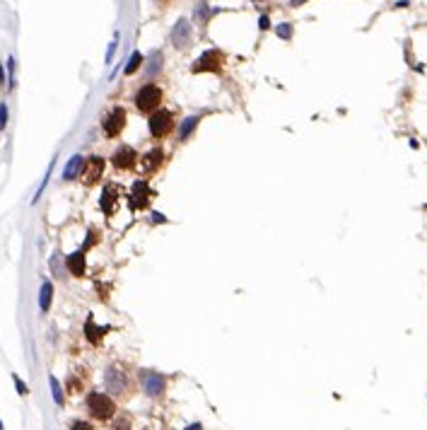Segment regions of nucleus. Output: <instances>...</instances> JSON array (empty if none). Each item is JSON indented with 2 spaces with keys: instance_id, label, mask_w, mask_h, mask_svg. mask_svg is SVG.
I'll list each match as a JSON object with an SVG mask.
<instances>
[{
  "instance_id": "27",
  "label": "nucleus",
  "mask_w": 427,
  "mask_h": 430,
  "mask_svg": "<svg viewBox=\"0 0 427 430\" xmlns=\"http://www.w3.org/2000/svg\"><path fill=\"white\" fill-rule=\"evenodd\" d=\"M258 27H261V29H268V27H271L268 17H261V20H258Z\"/></svg>"
},
{
  "instance_id": "9",
  "label": "nucleus",
  "mask_w": 427,
  "mask_h": 430,
  "mask_svg": "<svg viewBox=\"0 0 427 430\" xmlns=\"http://www.w3.org/2000/svg\"><path fill=\"white\" fill-rule=\"evenodd\" d=\"M167 155L162 148H152V150H147V153L140 157V167H142V174H154L157 169H162L165 165Z\"/></svg>"
},
{
  "instance_id": "17",
  "label": "nucleus",
  "mask_w": 427,
  "mask_h": 430,
  "mask_svg": "<svg viewBox=\"0 0 427 430\" xmlns=\"http://www.w3.org/2000/svg\"><path fill=\"white\" fill-rule=\"evenodd\" d=\"M85 333H87V339H89L92 343H99L101 339H104V333H106V329H97V326H94V319L89 317L87 324H85Z\"/></svg>"
},
{
  "instance_id": "2",
  "label": "nucleus",
  "mask_w": 427,
  "mask_h": 430,
  "mask_svg": "<svg viewBox=\"0 0 427 430\" xmlns=\"http://www.w3.org/2000/svg\"><path fill=\"white\" fill-rule=\"evenodd\" d=\"M87 411L92 413V418L97 420H109L116 413V404L109 394H101V392H92L87 397Z\"/></svg>"
},
{
  "instance_id": "25",
  "label": "nucleus",
  "mask_w": 427,
  "mask_h": 430,
  "mask_svg": "<svg viewBox=\"0 0 427 430\" xmlns=\"http://www.w3.org/2000/svg\"><path fill=\"white\" fill-rule=\"evenodd\" d=\"M116 44H119L116 39H114V41L109 44V51H106V63H111V58H114V51H116Z\"/></svg>"
},
{
  "instance_id": "22",
  "label": "nucleus",
  "mask_w": 427,
  "mask_h": 430,
  "mask_svg": "<svg viewBox=\"0 0 427 430\" xmlns=\"http://www.w3.org/2000/svg\"><path fill=\"white\" fill-rule=\"evenodd\" d=\"M70 430H94V428L89 425L87 420H75V423L70 425Z\"/></svg>"
},
{
  "instance_id": "30",
  "label": "nucleus",
  "mask_w": 427,
  "mask_h": 430,
  "mask_svg": "<svg viewBox=\"0 0 427 430\" xmlns=\"http://www.w3.org/2000/svg\"><path fill=\"white\" fill-rule=\"evenodd\" d=\"M256 3H258V0H256Z\"/></svg>"
},
{
  "instance_id": "26",
  "label": "nucleus",
  "mask_w": 427,
  "mask_h": 430,
  "mask_svg": "<svg viewBox=\"0 0 427 430\" xmlns=\"http://www.w3.org/2000/svg\"><path fill=\"white\" fill-rule=\"evenodd\" d=\"M116 430H131V420H128V418L119 420V423H116Z\"/></svg>"
},
{
  "instance_id": "29",
  "label": "nucleus",
  "mask_w": 427,
  "mask_h": 430,
  "mask_svg": "<svg viewBox=\"0 0 427 430\" xmlns=\"http://www.w3.org/2000/svg\"><path fill=\"white\" fill-rule=\"evenodd\" d=\"M0 85H5V73H3V66H0Z\"/></svg>"
},
{
  "instance_id": "7",
  "label": "nucleus",
  "mask_w": 427,
  "mask_h": 430,
  "mask_svg": "<svg viewBox=\"0 0 427 430\" xmlns=\"http://www.w3.org/2000/svg\"><path fill=\"white\" fill-rule=\"evenodd\" d=\"M138 153L133 150L131 145H121L119 150L114 153V157H111V165L116 167V169H121V172H128V169H133V167L138 165Z\"/></svg>"
},
{
  "instance_id": "19",
  "label": "nucleus",
  "mask_w": 427,
  "mask_h": 430,
  "mask_svg": "<svg viewBox=\"0 0 427 430\" xmlns=\"http://www.w3.org/2000/svg\"><path fill=\"white\" fill-rule=\"evenodd\" d=\"M48 385H51V394H54L56 406H63V392H61V385H58V379L54 375L48 377Z\"/></svg>"
},
{
  "instance_id": "13",
  "label": "nucleus",
  "mask_w": 427,
  "mask_h": 430,
  "mask_svg": "<svg viewBox=\"0 0 427 430\" xmlns=\"http://www.w3.org/2000/svg\"><path fill=\"white\" fill-rule=\"evenodd\" d=\"M66 266H68V271H70L75 278H82V276H85V252L70 254V256L66 259Z\"/></svg>"
},
{
  "instance_id": "20",
  "label": "nucleus",
  "mask_w": 427,
  "mask_h": 430,
  "mask_svg": "<svg viewBox=\"0 0 427 430\" xmlns=\"http://www.w3.org/2000/svg\"><path fill=\"white\" fill-rule=\"evenodd\" d=\"M140 63H142V54L140 51H135V54L128 58V66H126V75H133L138 68H140Z\"/></svg>"
},
{
  "instance_id": "11",
  "label": "nucleus",
  "mask_w": 427,
  "mask_h": 430,
  "mask_svg": "<svg viewBox=\"0 0 427 430\" xmlns=\"http://www.w3.org/2000/svg\"><path fill=\"white\" fill-rule=\"evenodd\" d=\"M222 54L220 51H208V54H203L200 58L196 61V66H193V73H203V70H210V73H220L222 70Z\"/></svg>"
},
{
  "instance_id": "5",
  "label": "nucleus",
  "mask_w": 427,
  "mask_h": 430,
  "mask_svg": "<svg viewBox=\"0 0 427 430\" xmlns=\"http://www.w3.org/2000/svg\"><path fill=\"white\" fill-rule=\"evenodd\" d=\"M140 382H142V389H145L147 397H162L167 392V377L154 372V370H142Z\"/></svg>"
},
{
  "instance_id": "12",
  "label": "nucleus",
  "mask_w": 427,
  "mask_h": 430,
  "mask_svg": "<svg viewBox=\"0 0 427 430\" xmlns=\"http://www.w3.org/2000/svg\"><path fill=\"white\" fill-rule=\"evenodd\" d=\"M150 196H152V191L147 186V181H135L131 188V206L133 208H145L147 203H150Z\"/></svg>"
},
{
  "instance_id": "6",
  "label": "nucleus",
  "mask_w": 427,
  "mask_h": 430,
  "mask_svg": "<svg viewBox=\"0 0 427 430\" xmlns=\"http://www.w3.org/2000/svg\"><path fill=\"white\" fill-rule=\"evenodd\" d=\"M101 126H104L106 138H116V135H121V131L126 128V111L121 109V107H114V109L104 116Z\"/></svg>"
},
{
  "instance_id": "14",
  "label": "nucleus",
  "mask_w": 427,
  "mask_h": 430,
  "mask_svg": "<svg viewBox=\"0 0 427 430\" xmlns=\"http://www.w3.org/2000/svg\"><path fill=\"white\" fill-rule=\"evenodd\" d=\"M82 169H85V157H80V155H73L70 160H68L66 169H63V179L66 181H73L77 174H82Z\"/></svg>"
},
{
  "instance_id": "21",
  "label": "nucleus",
  "mask_w": 427,
  "mask_h": 430,
  "mask_svg": "<svg viewBox=\"0 0 427 430\" xmlns=\"http://www.w3.org/2000/svg\"><path fill=\"white\" fill-rule=\"evenodd\" d=\"M12 379H15V387H17V394H22V397H27V394H29V387L24 385V382H22V379H20L17 375H12Z\"/></svg>"
},
{
  "instance_id": "18",
  "label": "nucleus",
  "mask_w": 427,
  "mask_h": 430,
  "mask_svg": "<svg viewBox=\"0 0 427 430\" xmlns=\"http://www.w3.org/2000/svg\"><path fill=\"white\" fill-rule=\"evenodd\" d=\"M198 121H200L198 116H188L186 121L181 123V128H179V140H188V135H191V133L196 131Z\"/></svg>"
},
{
  "instance_id": "3",
  "label": "nucleus",
  "mask_w": 427,
  "mask_h": 430,
  "mask_svg": "<svg viewBox=\"0 0 427 430\" xmlns=\"http://www.w3.org/2000/svg\"><path fill=\"white\" fill-rule=\"evenodd\" d=\"M150 135L152 138H167L169 133L174 131V114L167 109H157L154 114H150Z\"/></svg>"
},
{
  "instance_id": "16",
  "label": "nucleus",
  "mask_w": 427,
  "mask_h": 430,
  "mask_svg": "<svg viewBox=\"0 0 427 430\" xmlns=\"http://www.w3.org/2000/svg\"><path fill=\"white\" fill-rule=\"evenodd\" d=\"M51 298H54V283L44 280V285H41V290H39V307H41V312H48V307H51Z\"/></svg>"
},
{
  "instance_id": "23",
  "label": "nucleus",
  "mask_w": 427,
  "mask_h": 430,
  "mask_svg": "<svg viewBox=\"0 0 427 430\" xmlns=\"http://www.w3.org/2000/svg\"><path fill=\"white\" fill-rule=\"evenodd\" d=\"M5 126H8V107L0 104V128H5Z\"/></svg>"
},
{
  "instance_id": "8",
  "label": "nucleus",
  "mask_w": 427,
  "mask_h": 430,
  "mask_svg": "<svg viewBox=\"0 0 427 430\" xmlns=\"http://www.w3.org/2000/svg\"><path fill=\"white\" fill-rule=\"evenodd\" d=\"M191 41H193V29H191V22L181 17V20L174 24V29H172V44H174L179 51H184L186 46H191Z\"/></svg>"
},
{
  "instance_id": "28",
  "label": "nucleus",
  "mask_w": 427,
  "mask_h": 430,
  "mask_svg": "<svg viewBox=\"0 0 427 430\" xmlns=\"http://www.w3.org/2000/svg\"><path fill=\"white\" fill-rule=\"evenodd\" d=\"M186 430H203V425H200V423H193V425H191V428H186Z\"/></svg>"
},
{
  "instance_id": "15",
  "label": "nucleus",
  "mask_w": 427,
  "mask_h": 430,
  "mask_svg": "<svg viewBox=\"0 0 427 430\" xmlns=\"http://www.w3.org/2000/svg\"><path fill=\"white\" fill-rule=\"evenodd\" d=\"M116 201H119V191L114 186H104V191H101V210H104L106 215H114Z\"/></svg>"
},
{
  "instance_id": "24",
  "label": "nucleus",
  "mask_w": 427,
  "mask_h": 430,
  "mask_svg": "<svg viewBox=\"0 0 427 430\" xmlns=\"http://www.w3.org/2000/svg\"><path fill=\"white\" fill-rule=\"evenodd\" d=\"M278 36H283V39H290V36H292V27H290V24L280 27V29H278Z\"/></svg>"
},
{
  "instance_id": "1",
  "label": "nucleus",
  "mask_w": 427,
  "mask_h": 430,
  "mask_svg": "<svg viewBox=\"0 0 427 430\" xmlns=\"http://www.w3.org/2000/svg\"><path fill=\"white\" fill-rule=\"evenodd\" d=\"M162 102H165V94H162V89L159 85H154V82H147V85H142L138 89V94H135V109L140 111V114H154V111L162 107Z\"/></svg>"
},
{
  "instance_id": "4",
  "label": "nucleus",
  "mask_w": 427,
  "mask_h": 430,
  "mask_svg": "<svg viewBox=\"0 0 427 430\" xmlns=\"http://www.w3.org/2000/svg\"><path fill=\"white\" fill-rule=\"evenodd\" d=\"M104 385L109 389L114 397H126L128 389H131V382L126 372H121L119 367H106V375H104Z\"/></svg>"
},
{
  "instance_id": "10",
  "label": "nucleus",
  "mask_w": 427,
  "mask_h": 430,
  "mask_svg": "<svg viewBox=\"0 0 427 430\" xmlns=\"http://www.w3.org/2000/svg\"><path fill=\"white\" fill-rule=\"evenodd\" d=\"M101 174H104V160L101 157H87L85 160V169H82V181L87 184V186H92V184H97L99 179H101Z\"/></svg>"
}]
</instances>
